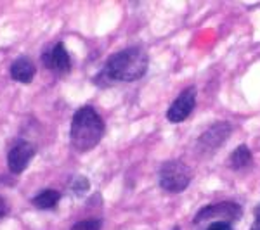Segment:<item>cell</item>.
I'll list each match as a JSON object with an SVG mask.
<instances>
[{"instance_id":"obj_1","label":"cell","mask_w":260,"mask_h":230,"mask_svg":"<svg viewBox=\"0 0 260 230\" xmlns=\"http://www.w3.org/2000/svg\"><path fill=\"white\" fill-rule=\"evenodd\" d=\"M148 54L141 47H128L113 54L104 64L103 74L113 82H136L148 71Z\"/></svg>"},{"instance_id":"obj_2","label":"cell","mask_w":260,"mask_h":230,"mask_svg":"<svg viewBox=\"0 0 260 230\" xmlns=\"http://www.w3.org/2000/svg\"><path fill=\"white\" fill-rule=\"evenodd\" d=\"M104 135V121L99 112L90 106H83L71 120L70 139L78 152H87L99 144Z\"/></svg>"},{"instance_id":"obj_3","label":"cell","mask_w":260,"mask_h":230,"mask_svg":"<svg viewBox=\"0 0 260 230\" xmlns=\"http://www.w3.org/2000/svg\"><path fill=\"white\" fill-rule=\"evenodd\" d=\"M158 180H160V187L163 190L177 194V192L186 190L191 183V170L187 168L186 163L170 160L161 165Z\"/></svg>"},{"instance_id":"obj_4","label":"cell","mask_w":260,"mask_h":230,"mask_svg":"<svg viewBox=\"0 0 260 230\" xmlns=\"http://www.w3.org/2000/svg\"><path fill=\"white\" fill-rule=\"evenodd\" d=\"M241 218V208L240 204L236 203H219V204H210V206L201 208L198 215L194 216V223L198 225L201 221L207 220H219V221H228V223H233V221Z\"/></svg>"},{"instance_id":"obj_5","label":"cell","mask_w":260,"mask_h":230,"mask_svg":"<svg viewBox=\"0 0 260 230\" xmlns=\"http://www.w3.org/2000/svg\"><path fill=\"white\" fill-rule=\"evenodd\" d=\"M194 106H196V87H187L172 102V106L167 111V118L172 123H182L184 120L189 118Z\"/></svg>"},{"instance_id":"obj_6","label":"cell","mask_w":260,"mask_h":230,"mask_svg":"<svg viewBox=\"0 0 260 230\" xmlns=\"http://www.w3.org/2000/svg\"><path fill=\"white\" fill-rule=\"evenodd\" d=\"M231 132H233V127H231V123H225V121L212 125L207 132L201 133V137L198 140L200 149L201 150H215L217 147H220V145L228 140Z\"/></svg>"},{"instance_id":"obj_7","label":"cell","mask_w":260,"mask_h":230,"mask_svg":"<svg viewBox=\"0 0 260 230\" xmlns=\"http://www.w3.org/2000/svg\"><path fill=\"white\" fill-rule=\"evenodd\" d=\"M35 154V149L30 142H18L14 145L9 154H7V166H9V171L14 175H19L26 170L28 163Z\"/></svg>"},{"instance_id":"obj_8","label":"cell","mask_w":260,"mask_h":230,"mask_svg":"<svg viewBox=\"0 0 260 230\" xmlns=\"http://www.w3.org/2000/svg\"><path fill=\"white\" fill-rule=\"evenodd\" d=\"M42 62L45 64V68L54 71V73H66V71H70L71 68L70 54L61 42L54 45L52 49H49L47 52H44Z\"/></svg>"},{"instance_id":"obj_9","label":"cell","mask_w":260,"mask_h":230,"mask_svg":"<svg viewBox=\"0 0 260 230\" xmlns=\"http://www.w3.org/2000/svg\"><path fill=\"white\" fill-rule=\"evenodd\" d=\"M35 64L28 59V57H19L11 64V76L19 83H31L33 76H35Z\"/></svg>"},{"instance_id":"obj_10","label":"cell","mask_w":260,"mask_h":230,"mask_svg":"<svg viewBox=\"0 0 260 230\" xmlns=\"http://www.w3.org/2000/svg\"><path fill=\"white\" fill-rule=\"evenodd\" d=\"M253 163V156H251L250 149L246 145H238L234 152L229 156V168L233 170H245Z\"/></svg>"},{"instance_id":"obj_11","label":"cell","mask_w":260,"mask_h":230,"mask_svg":"<svg viewBox=\"0 0 260 230\" xmlns=\"http://www.w3.org/2000/svg\"><path fill=\"white\" fill-rule=\"evenodd\" d=\"M61 199V194L54 189H45L42 190L40 194H37L35 198L31 199L33 206L39 208V210H54L57 206Z\"/></svg>"},{"instance_id":"obj_12","label":"cell","mask_w":260,"mask_h":230,"mask_svg":"<svg viewBox=\"0 0 260 230\" xmlns=\"http://www.w3.org/2000/svg\"><path fill=\"white\" fill-rule=\"evenodd\" d=\"M103 223H101L99 218H87L82 221H77V223L71 227V230H101Z\"/></svg>"},{"instance_id":"obj_13","label":"cell","mask_w":260,"mask_h":230,"mask_svg":"<svg viewBox=\"0 0 260 230\" xmlns=\"http://www.w3.org/2000/svg\"><path fill=\"white\" fill-rule=\"evenodd\" d=\"M87 189H89V182H87V178L85 177H80V178H77L73 183V190L75 192H85Z\"/></svg>"},{"instance_id":"obj_14","label":"cell","mask_w":260,"mask_h":230,"mask_svg":"<svg viewBox=\"0 0 260 230\" xmlns=\"http://www.w3.org/2000/svg\"><path fill=\"white\" fill-rule=\"evenodd\" d=\"M207 230H233V223H228V221H213V223L208 225Z\"/></svg>"},{"instance_id":"obj_15","label":"cell","mask_w":260,"mask_h":230,"mask_svg":"<svg viewBox=\"0 0 260 230\" xmlns=\"http://www.w3.org/2000/svg\"><path fill=\"white\" fill-rule=\"evenodd\" d=\"M250 230H260V204L255 208V221H253V225H251Z\"/></svg>"},{"instance_id":"obj_16","label":"cell","mask_w":260,"mask_h":230,"mask_svg":"<svg viewBox=\"0 0 260 230\" xmlns=\"http://www.w3.org/2000/svg\"><path fill=\"white\" fill-rule=\"evenodd\" d=\"M7 213H9V206H7L6 201L0 198V218H4V216H6Z\"/></svg>"},{"instance_id":"obj_17","label":"cell","mask_w":260,"mask_h":230,"mask_svg":"<svg viewBox=\"0 0 260 230\" xmlns=\"http://www.w3.org/2000/svg\"><path fill=\"white\" fill-rule=\"evenodd\" d=\"M172 230H180V227H174V228H172Z\"/></svg>"}]
</instances>
